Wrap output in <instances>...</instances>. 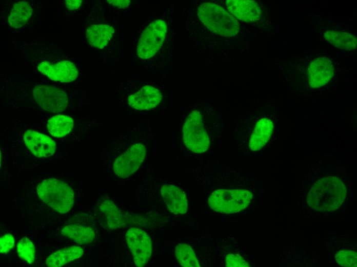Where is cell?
I'll return each instance as SVG.
<instances>
[{
    "mask_svg": "<svg viewBox=\"0 0 357 267\" xmlns=\"http://www.w3.org/2000/svg\"><path fill=\"white\" fill-rule=\"evenodd\" d=\"M226 266L227 267H248L249 263L241 256L237 254H229L225 259Z\"/></svg>",
    "mask_w": 357,
    "mask_h": 267,
    "instance_id": "cell-27",
    "label": "cell"
},
{
    "mask_svg": "<svg viewBox=\"0 0 357 267\" xmlns=\"http://www.w3.org/2000/svg\"><path fill=\"white\" fill-rule=\"evenodd\" d=\"M127 245L135 264L143 266L148 262L152 253V245L149 235L143 230L131 227L125 235Z\"/></svg>",
    "mask_w": 357,
    "mask_h": 267,
    "instance_id": "cell-9",
    "label": "cell"
},
{
    "mask_svg": "<svg viewBox=\"0 0 357 267\" xmlns=\"http://www.w3.org/2000/svg\"><path fill=\"white\" fill-rule=\"evenodd\" d=\"M40 199L61 214L68 212L75 201L73 190L66 183L55 178L45 179L36 187Z\"/></svg>",
    "mask_w": 357,
    "mask_h": 267,
    "instance_id": "cell-2",
    "label": "cell"
},
{
    "mask_svg": "<svg viewBox=\"0 0 357 267\" xmlns=\"http://www.w3.org/2000/svg\"><path fill=\"white\" fill-rule=\"evenodd\" d=\"M14 245V239L11 234H7L0 239V252L6 254L12 249Z\"/></svg>",
    "mask_w": 357,
    "mask_h": 267,
    "instance_id": "cell-28",
    "label": "cell"
},
{
    "mask_svg": "<svg viewBox=\"0 0 357 267\" xmlns=\"http://www.w3.org/2000/svg\"><path fill=\"white\" fill-rule=\"evenodd\" d=\"M37 69L51 80L62 83L72 82L78 75L76 66L68 61H62L55 64L43 61L39 64Z\"/></svg>",
    "mask_w": 357,
    "mask_h": 267,
    "instance_id": "cell-12",
    "label": "cell"
},
{
    "mask_svg": "<svg viewBox=\"0 0 357 267\" xmlns=\"http://www.w3.org/2000/svg\"><path fill=\"white\" fill-rule=\"evenodd\" d=\"M175 254L180 264L185 267H200V263L192 247L185 243L177 244Z\"/></svg>",
    "mask_w": 357,
    "mask_h": 267,
    "instance_id": "cell-24",
    "label": "cell"
},
{
    "mask_svg": "<svg viewBox=\"0 0 357 267\" xmlns=\"http://www.w3.org/2000/svg\"><path fill=\"white\" fill-rule=\"evenodd\" d=\"M252 198V193L247 190L218 189L209 196L208 203L213 211L229 214L244 210L249 205Z\"/></svg>",
    "mask_w": 357,
    "mask_h": 267,
    "instance_id": "cell-5",
    "label": "cell"
},
{
    "mask_svg": "<svg viewBox=\"0 0 357 267\" xmlns=\"http://www.w3.org/2000/svg\"><path fill=\"white\" fill-rule=\"evenodd\" d=\"M94 215L99 224L106 230L143 226L146 223L143 216L122 211L108 198L98 200L94 209Z\"/></svg>",
    "mask_w": 357,
    "mask_h": 267,
    "instance_id": "cell-4",
    "label": "cell"
},
{
    "mask_svg": "<svg viewBox=\"0 0 357 267\" xmlns=\"http://www.w3.org/2000/svg\"><path fill=\"white\" fill-rule=\"evenodd\" d=\"M82 3L81 0H66L65 7L70 10H76L81 6Z\"/></svg>",
    "mask_w": 357,
    "mask_h": 267,
    "instance_id": "cell-30",
    "label": "cell"
},
{
    "mask_svg": "<svg viewBox=\"0 0 357 267\" xmlns=\"http://www.w3.org/2000/svg\"><path fill=\"white\" fill-rule=\"evenodd\" d=\"M106 1L110 5L118 9L126 8L128 7L131 3V1L129 0H107Z\"/></svg>",
    "mask_w": 357,
    "mask_h": 267,
    "instance_id": "cell-29",
    "label": "cell"
},
{
    "mask_svg": "<svg viewBox=\"0 0 357 267\" xmlns=\"http://www.w3.org/2000/svg\"><path fill=\"white\" fill-rule=\"evenodd\" d=\"M33 96L43 109L52 112L64 111L68 103L66 93L54 86L37 85L33 89Z\"/></svg>",
    "mask_w": 357,
    "mask_h": 267,
    "instance_id": "cell-11",
    "label": "cell"
},
{
    "mask_svg": "<svg viewBox=\"0 0 357 267\" xmlns=\"http://www.w3.org/2000/svg\"><path fill=\"white\" fill-rule=\"evenodd\" d=\"M83 250L79 246H71L62 248L50 254L46 263L49 267H60L81 257Z\"/></svg>",
    "mask_w": 357,
    "mask_h": 267,
    "instance_id": "cell-20",
    "label": "cell"
},
{
    "mask_svg": "<svg viewBox=\"0 0 357 267\" xmlns=\"http://www.w3.org/2000/svg\"><path fill=\"white\" fill-rule=\"evenodd\" d=\"M24 141L32 154L37 157H50L56 150V144L52 139L34 130H27L24 135Z\"/></svg>",
    "mask_w": 357,
    "mask_h": 267,
    "instance_id": "cell-13",
    "label": "cell"
},
{
    "mask_svg": "<svg viewBox=\"0 0 357 267\" xmlns=\"http://www.w3.org/2000/svg\"><path fill=\"white\" fill-rule=\"evenodd\" d=\"M324 39L337 48L344 50H352L356 48V37L347 32L328 31L324 34Z\"/></svg>",
    "mask_w": 357,
    "mask_h": 267,
    "instance_id": "cell-22",
    "label": "cell"
},
{
    "mask_svg": "<svg viewBox=\"0 0 357 267\" xmlns=\"http://www.w3.org/2000/svg\"><path fill=\"white\" fill-rule=\"evenodd\" d=\"M226 4L227 9L231 14L244 22L257 21L262 14L260 5L254 1L228 0Z\"/></svg>",
    "mask_w": 357,
    "mask_h": 267,
    "instance_id": "cell-16",
    "label": "cell"
},
{
    "mask_svg": "<svg viewBox=\"0 0 357 267\" xmlns=\"http://www.w3.org/2000/svg\"><path fill=\"white\" fill-rule=\"evenodd\" d=\"M33 13V9L27 2L15 3L8 17L10 26L18 29L24 26L29 20Z\"/></svg>",
    "mask_w": 357,
    "mask_h": 267,
    "instance_id": "cell-21",
    "label": "cell"
},
{
    "mask_svg": "<svg viewBox=\"0 0 357 267\" xmlns=\"http://www.w3.org/2000/svg\"><path fill=\"white\" fill-rule=\"evenodd\" d=\"M334 74L332 62L328 58L321 57L312 61L308 68V80L313 88L321 87L330 81Z\"/></svg>",
    "mask_w": 357,
    "mask_h": 267,
    "instance_id": "cell-14",
    "label": "cell"
},
{
    "mask_svg": "<svg viewBox=\"0 0 357 267\" xmlns=\"http://www.w3.org/2000/svg\"><path fill=\"white\" fill-rule=\"evenodd\" d=\"M347 194L343 182L334 176L318 180L310 188L306 198L308 205L319 212L337 209L344 202Z\"/></svg>",
    "mask_w": 357,
    "mask_h": 267,
    "instance_id": "cell-1",
    "label": "cell"
},
{
    "mask_svg": "<svg viewBox=\"0 0 357 267\" xmlns=\"http://www.w3.org/2000/svg\"><path fill=\"white\" fill-rule=\"evenodd\" d=\"M71 219L73 223L66 225L61 230L62 235L81 244L92 242L96 235L92 217L82 213L75 215Z\"/></svg>",
    "mask_w": 357,
    "mask_h": 267,
    "instance_id": "cell-10",
    "label": "cell"
},
{
    "mask_svg": "<svg viewBox=\"0 0 357 267\" xmlns=\"http://www.w3.org/2000/svg\"><path fill=\"white\" fill-rule=\"evenodd\" d=\"M114 33L113 27L105 24H94L86 30V37L92 47L102 49L107 46Z\"/></svg>",
    "mask_w": 357,
    "mask_h": 267,
    "instance_id": "cell-18",
    "label": "cell"
},
{
    "mask_svg": "<svg viewBox=\"0 0 357 267\" xmlns=\"http://www.w3.org/2000/svg\"><path fill=\"white\" fill-rule=\"evenodd\" d=\"M335 260L341 266L356 267L357 266V253L356 252L344 250L335 254Z\"/></svg>",
    "mask_w": 357,
    "mask_h": 267,
    "instance_id": "cell-26",
    "label": "cell"
},
{
    "mask_svg": "<svg viewBox=\"0 0 357 267\" xmlns=\"http://www.w3.org/2000/svg\"><path fill=\"white\" fill-rule=\"evenodd\" d=\"M146 150L142 143H136L130 146L114 162V174L122 178H126L136 172L143 162Z\"/></svg>",
    "mask_w": 357,
    "mask_h": 267,
    "instance_id": "cell-8",
    "label": "cell"
},
{
    "mask_svg": "<svg viewBox=\"0 0 357 267\" xmlns=\"http://www.w3.org/2000/svg\"><path fill=\"white\" fill-rule=\"evenodd\" d=\"M17 252L19 257L32 264L34 260L35 247L32 241L27 237H23L17 245Z\"/></svg>",
    "mask_w": 357,
    "mask_h": 267,
    "instance_id": "cell-25",
    "label": "cell"
},
{
    "mask_svg": "<svg viewBox=\"0 0 357 267\" xmlns=\"http://www.w3.org/2000/svg\"><path fill=\"white\" fill-rule=\"evenodd\" d=\"M47 127L49 132L52 136L55 137H63L72 129L73 121L68 116L57 115L48 120Z\"/></svg>",
    "mask_w": 357,
    "mask_h": 267,
    "instance_id": "cell-23",
    "label": "cell"
},
{
    "mask_svg": "<svg viewBox=\"0 0 357 267\" xmlns=\"http://www.w3.org/2000/svg\"><path fill=\"white\" fill-rule=\"evenodd\" d=\"M165 22L157 20L149 24L141 34L137 45V55L142 59L154 56L162 46L167 33Z\"/></svg>",
    "mask_w": 357,
    "mask_h": 267,
    "instance_id": "cell-7",
    "label": "cell"
},
{
    "mask_svg": "<svg viewBox=\"0 0 357 267\" xmlns=\"http://www.w3.org/2000/svg\"><path fill=\"white\" fill-rule=\"evenodd\" d=\"M183 139L187 149L195 153L202 154L208 149L210 139L198 110L192 111L187 117L183 127Z\"/></svg>",
    "mask_w": 357,
    "mask_h": 267,
    "instance_id": "cell-6",
    "label": "cell"
},
{
    "mask_svg": "<svg viewBox=\"0 0 357 267\" xmlns=\"http://www.w3.org/2000/svg\"><path fill=\"white\" fill-rule=\"evenodd\" d=\"M161 194L169 211L175 215L185 214L188 209V202L184 192L171 184H164Z\"/></svg>",
    "mask_w": 357,
    "mask_h": 267,
    "instance_id": "cell-17",
    "label": "cell"
},
{
    "mask_svg": "<svg viewBox=\"0 0 357 267\" xmlns=\"http://www.w3.org/2000/svg\"><path fill=\"white\" fill-rule=\"evenodd\" d=\"M274 128L272 121L267 118L256 123L249 141V147L253 151L260 150L270 138Z\"/></svg>",
    "mask_w": 357,
    "mask_h": 267,
    "instance_id": "cell-19",
    "label": "cell"
},
{
    "mask_svg": "<svg viewBox=\"0 0 357 267\" xmlns=\"http://www.w3.org/2000/svg\"><path fill=\"white\" fill-rule=\"evenodd\" d=\"M197 15L211 31L225 37H232L239 31V21L222 7L212 3H204L199 8Z\"/></svg>",
    "mask_w": 357,
    "mask_h": 267,
    "instance_id": "cell-3",
    "label": "cell"
},
{
    "mask_svg": "<svg viewBox=\"0 0 357 267\" xmlns=\"http://www.w3.org/2000/svg\"><path fill=\"white\" fill-rule=\"evenodd\" d=\"M161 91L151 85H146L129 96L128 104L136 110H149L156 107L161 102Z\"/></svg>",
    "mask_w": 357,
    "mask_h": 267,
    "instance_id": "cell-15",
    "label": "cell"
}]
</instances>
